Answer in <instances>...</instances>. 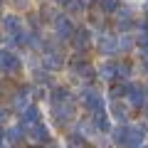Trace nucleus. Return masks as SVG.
I'll use <instances>...</instances> for the list:
<instances>
[{"instance_id": "obj_3", "label": "nucleus", "mask_w": 148, "mask_h": 148, "mask_svg": "<svg viewBox=\"0 0 148 148\" xmlns=\"http://www.w3.org/2000/svg\"><path fill=\"white\" fill-rule=\"evenodd\" d=\"M22 121H25V123H32V121H37V109H27L25 114H22Z\"/></svg>"}, {"instance_id": "obj_5", "label": "nucleus", "mask_w": 148, "mask_h": 148, "mask_svg": "<svg viewBox=\"0 0 148 148\" xmlns=\"http://www.w3.org/2000/svg\"><path fill=\"white\" fill-rule=\"evenodd\" d=\"M57 30L62 32V35H69V30H72V27H69L67 20H59V22H57Z\"/></svg>"}, {"instance_id": "obj_2", "label": "nucleus", "mask_w": 148, "mask_h": 148, "mask_svg": "<svg viewBox=\"0 0 148 148\" xmlns=\"http://www.w3.org/2000/svg\"><path fill=\"white\" fill-rule=\"evenodd\" d=\"M3 30L5 32H10V35H15V32H20V20H17V17H5V20H3Z\"/></svg>"}, {"instance_id": "obj_1", "label": "nucleus", "mask_w": 148, "mask_h": 148, "mask_svg": "<svg viewBox=\"0 0 148 148\" xmlns=\"http://www.w3.org/2000/svg\"><path fill=\"white\" fill-rule=\"evenodd\" d=\"M0 69L15 74L17 69H20V59H17L12 52H5V49H3V52H0Z\"/></svg>"}, {"instance_id": "obj_6", "label": "nucleus", "mask_w": 148, "mask_h": 148, "mask_svg": "<svg viewBox=\"0 0 148 148\" xmlns=\"http://www.w3.org/2000/svg\"><path fill=\"white\" fill-rule=\"evenodd\" d=\"M32 136H35L37 141H42V138H47V128H42V126H37V128H35V133H32Z\"/></svg>"}, {"instance_id": "obj_8", "label": "nucleus", "mask_w": 148, "mask_h": 148, "mask_svg": "<svg viewBox=\"0 0 148 148\" xmlns=\"http://www.w3.org/2000/svg\"><path fill=\"white\" fill-rule=\"evenodd\" d=\"M59 3H62V0H59Z\"/></svg>"}, {"instance_id": "obj_7", "label": "nucleus", "mask_w": 148, "mask_h": 148, "mask_svg": "<svg viewBox=\"0 0 148 148\" xmlns=\"http://www.w3.org/2000/svg\"><path fill=\"white\" fill-rule=\"evenodd\" d=\"M12 3H15L17 8H22V5H27V0H12Z\"/></svg>"}, {"instance_id": "obj_4", "label": "nucleus", "mask_w": 148, "mask_h": 148, "mask_svg": "<svg viewBox=\"0 0 148 148\" xmlns=\"http://www.w3.org/2000/svg\"><path fill=\"white\" fill-rule=\"evenodd\" d=\"M8 138H10L12 143H17L22 138V133H20V128H10V131H8Z\"/></svg>"}]
</instances>
